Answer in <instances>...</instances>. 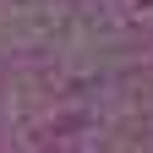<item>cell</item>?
Instances as JSON below:
<instances>
[]
</instances>
